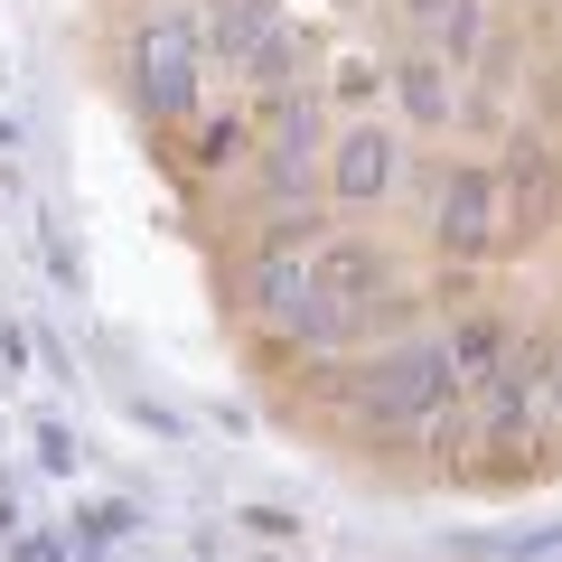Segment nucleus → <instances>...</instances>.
<instances>
[{"mask_svg": "<svg viewBox=\"0 0 562 562\" xmlns=\"http://www.w3.org/2000/svg\"><path fill=\"white\" fill-rule=\"evenodd\" d=\"M384 94H394L403 132H450V122H460V57L403 38L394 57H384Z\"/></svg>", "mask_w": 562, "mask_h": 562, "instance_id": "nucleus-8", "label": "nucleus"}, {"mask_svg": "<svg viewBox=\"0 0 562 562\" xmlns=\"http://www.w3.org/2000/svg\"><path fill=\"white\" fill-rule=\"evenodd\" d=\"M206 38H216V66H235L254 94L301 85V29L272 0H206Z\"/></svg>", "mask_w": 562, "mask_h": 562, "instance_id": "nucleus-7", "label": "nucleus"}, {"mask_svg": "<svg viewBox=\"0 0 562 562\" xmlns=\"http://www.w3.org/2000/svg\"><path fill=\"white\" fill-rule=\"evenodd\" d=\"M553 422H562V366H553Z\"/></svg>", "mask_w": 562, "mask_h": 562, "instance_id": "nucleus-12", "label": "nucleus"}, {"mask_svg": "<svg viewBox=\"0 0 562 562\" xmlns=\"http://www.w3.org/2000/svg\"><path fill=\"white\" fill-rule=\"evenodd\" d=\"M403 169H413V150H403V122L384 113H357L328 132V160H319V188L338 216H375V206H394Z\"/></svg>", "mask_w": 562, "mask_h": 562, "instance_id": "nucleus-6", "label": "nucleus"}, {"mask_svg": "<svg viewBox=\"0 0 562 562\" xmlns=\"http://www.w3.org/2000/svg\"><path fill=\"white\" fill-rule=\"evenodd\" d=\"M506 216H516V235H535L543 216L562 206V160H553V140H535V132H516V150H506Z\"/></svg>", "mask_w": 562, "mask_h": 562, "instance_id": "nucleus-9", "label": "nucleus"}, {"mask_svg": "<svg viewBox=\"0 0 562 562\" xmlns=\"http://www.w3.org/2000/svg\"><path fill=\"white\" fill-rule=\"evenodd\" d=\"M516 338H525V319H506V310H487V301H469V310H450V328H441V347H450V366H460L469 384H487L506 357H516Z\"/></svg>", "mask_w": 562, "mask_h": 562, "instance_id": "nucleus-10", "label": "nucleus"}, {"mask_svg": "<svg viewBox=\"0 0 562 562\" xmlns=\"http://www.w3.org/2000/svg\"><path fill=\"white\" fill-rule=\"evenodd\" d=\"M338 403L375 431V441H441L450 413L469 403V375L450 366L441 328H394L338 375Z\"/></svg>", "mask_w": 562, "mask_h": 562, "instance_id": "nucleus-1", "label": "nucleus"}, {"mask_svg": "<svg viewBox=\"0 0 562 562\" xmlns=\"http://www.w3.org/2000/svg\"><path fill=\"white\" fill-rule=\"evenodd\" d=\"M338 10H357V0H338Z\"/></svg>", "mask_w": 562, "mask_h": 562, "instance_id": "nucleus-13", "label": "nucleus"}, {"mask_svg": "<svg viewBox=\"0 0 562 562\" xmlns=\"http://www.w3.org/2000/svg\"><path fill=\"white\" fill-rule=\"evenodd\" d=\"M422 244H431L441 262H487V254H506V244H516V216H506L497 160H450V169H441Z\"/></svg>", "mask_w": 562, "mask_h": 562, "instance_id": "nucleus-5", "label": "nucleus"}, {"mask_svg": "<svg viewBox=\"0 0 562 562\" xmlns=\"http://www.w3.org/2000/svg\"><path fill=\"white\" fill-rule=\"evenodd\" d=\"M413 10V38L422 47H441V57H479V0H403Z\"/></svg>", "mask_w": 562, "mask_h": 562, "instance_id": "nucleus-11", "label": "nucleus"}, {"mask_svg": "<svg viewBox=\"0 0 562 562\" xmlns=\"http://www.w3.org/2000/svg\"><path fill=\"white\" fill-rule=\"evenodd\" d=\"M244 319L310 357V338H319V216L254 235V254H244Z\"/></svg>", "mask_w": 562, "mask_h": 562, "instance_id": "nucleus-4", "label": "nucleus"}, {"mask_svg": "<svg viewBox=\"0 0 562 562\" xmlns=\"http://www.w3.org/2000/svg\"><path fill=\"white\" fill-rule=\"evenodd\" d=\"M319 85H281L262 94V122H254V206L262 225H310L319 216Z\"/></svg>", "mask_w": 562, "mask_h": 562, "instance_id": "nucleus-3", "label": "nucleus"}, {"mask_svg": "<svg viewBox=\"0 0 562 562\" xmlns=\"http://www.w3.org/2000/svg\"><path fill=\"white\" fill-rule=\"evenodd\" d=\"M206 66H216V38H206V10H188V0H150V10L122 29L132 103H140V113H160V122H198Z\"/></svg>", "mask_w": 562, "mask_h": 562, "instance_id": "nucleus-2", "label": "nucleus"}]
</instances>
